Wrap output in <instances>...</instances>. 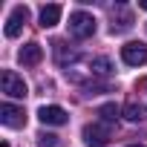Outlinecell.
I'll list each match as a JSON object with an SVG mask.
<instances>
[{"label": "cell", "instance_id": "ba28073f", "mask_svg": "<svg viewBox=\"0 0 147 147\" xmlns=\"http://www.w3.org/2000/svg\"><path fill=\"white\" fill-rule=\"evenodd\" d=\"M18 58H20V63H23V66H35V63H40L43 49H40V43H26V46L18 52Z\"/></svg>", "mask_w": 147, "mask_h": 147}, {"label": "cell", "instance_id": "52a82bcc", "mask_svg": "<svg viewBox=\"0 0 147 147\" xmlns=\"http://www.w3.org/2000/svg\"><path fill=\"white\" fill-rule=\"evenodd\" d=\"M0 121H3L6 127H23L26 124V113L20 110V107H15V104H3L0 107Z\"/></svg>", "mask_w": 147, "mask_h": 147}, {"label": "cell", "instance_id": "9c48e42d", "mask_svg": "<svg viewBox=\"0 0 147 147\" xmlns=\"http://www.w3.org/2000/svg\"><path fill=\"white\" fill-rule=\"evenodd\" d=\"M58 20H61V6H58V3H49V6L40 9V26H43V29H52Z\"/></svg>", "mask_w": 147, "mask_h": 147}, {"label": "cell", "instance_id": "7a4b0ae2", "mask_svg": "<svg viewBox=\"0 0 147 147\" xmlns=\"http://www.w3.org/2000/svg\"><path fill=\"white\" fill-rule=\"evenodd\" d=\"M0 84H3V92H6L9 98H26V92H29L26 81L18 75V72H12V69H3V75H0Z\"/></svg>", "mask_w": 147, "mask_h": 147}, {"label": "cell", "instance_id": "6da1fadb", "mask_svg": "<svg viewBox=\"0 0 147 147\" xmlns=\"http://www.w3.org/2000/svg\"><path fill=\"white\" fill-rule=\"evenodd\" d=\"M69 35L72 38H78V40H84V38H92L95 35V18L90 15V12H72L69 15Z\"/></svg>", "mask_w": 147, "mask_h": 147}, {"label": "cell", "instance_id": "8fae6325", "mask_svg": "<svg viewBox=\"0 0 147 147\" xmlns=\"http://www.w3.org/2000/svg\"><path fill=\"white\" fill-rule=\"evenodd\" d=\"M124 118L133 121V124H136V121H144V118H147V107L138 104V101H130V104L124 107Z\"/></svg>", "mask_w": 147, "mask_h": 147}, {"label": "cell", "instance_id": "8992f818", "mask_svg": "<svg viewBox=\"0 0 147 147\" xmlns=\"http://www.w3.org/2000/svg\"><path fill=\"white\" fill-rule=\"evenodd\" d=\"M26 20H29V9H26V6H15L12 15H9V20H6V29H3L6 38H18Z\"/></svg>", "mask_w": 147, "mask_h": 147}, {"label": "cell", "instance_id": "9a60e30c", "mask_svg": "<svg viewBox=\"0 0 147 147\" xmlns=\"http://www.w3.org/2000/svg\"><path fill=\"white\" fill-rule=\"evenodd\" d=\"M127 147H144V144H127Z\"/></svg>", "mask_w": 147, "mask_h": 147}, {"label": "cell", "instance_id": "7c38bea8", "mask_svg": "<svg viewBox=\"0 0 147 147\" xmlns=\"http://www.w3.org/2000/svg\"><path fill=\"white\" fill-rule=\"evenodd\" d=\"M121 113H124V110H121L118 104H104V107H98V115H101V121H107V124H113Z\"/></svg>", "mask_w": 147, "mask_h": 147}, {"label": "cell", "instance_id": "5bb4252c", "mask_svg": "<svg viewBox=\"0 0 147 147\" xmlns=\"http://www.w3.org/2000/svg\"><path fill=\"white\" fill-rule=\"evenodd\" d=\"M138 9H147V0H138Z\"/></svg>", "mask_w": 147, "mask_h": 147}, {"label": "cell", "instance_id": "30bf717a", "mask_svg": "<svg viewBox=\"0 0 147 147\" xmlns=\"http://www.w3.org/2000/svg\"><path fill=\"white\" fill-rule=\"evenodd\" d=\"M110 69H113L110 58H90L87 61V72L90 75H110Z\"/></svg>", "mask_w": 147, "mask_h": 147}, {"label": "cell", "instance_id": "4fadbf2b", "mask_svg": "<svg viewBox=\"0 0 147 147\" xmlns=\"http://www.w3.org/2000/svg\"><path fill=\"white\" fill-rule=\"evenodd\" d=\"M38 147H63V141L55 133H40L38 136Z\"/></svg>", "mask_w": 147, "mask_h": 147}, {"label": "cell", "instance_id": "3957f363", "mask_svg": "<svg viewBox=\"0 0 147 147\" xmlns=\"http://www.w3.org/2000/svg\"><path fill=\"white\" fill-rule=\"evenodd\" d=\"M121 61H124L127 66H141V63H147V46H144L141 40L124 43V46H121Z\"/></svg>", "mask_w": 147, "mask_h": 147}, {"label": "cell", "instance_id": "5b68a950", "mask_svg": "<svg viewBox=\"0 0 147 147\" xmlns=\"http://www.w3.org/2000/svg\"><path fill=\"white\" fill-rule=\"evenodd\" d=\"M81 136H84L87 147H107V141H110V127H107V124H87V127L81 130Z\"/></svg>", "mask_w": 147, "mask_h": 147}, {"label": "cell", "instance_id": "277c9868", "mask_svg": "<svg viewBox=\"0 0 147 147\" xmlns=\"http://www.w3.org/2000/svg\"><path fill=\"white\" fill-rule=\"evenodd\" d=\"M38 118H40V124L61 127V124H66V121H69V113H66L63 107H58V104H43V107L38 110Z\"/></svg>", "mask_w": 147, "mask_h": 147}]
</instances>
